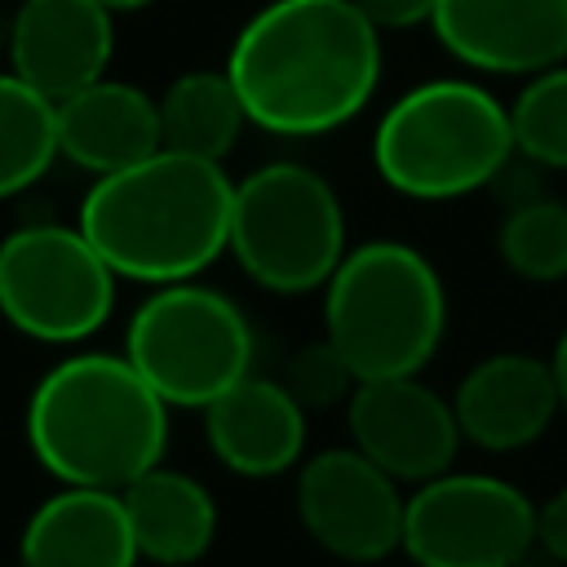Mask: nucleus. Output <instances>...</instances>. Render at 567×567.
<instances>
[{
	"label": "nucleus",
	"mask_w": 567,
	"mask_h": 567,
	"mask_svg": "<svg viewBox=\"0 0 567 567\" xmlns=\"http://www.w3.org/2000/svg\"><path fill=\"white\" fill-rule=\"evenodd\" d=\"M381 35L354 0H266L226 49L248 124L270 137H323L359 120L381 89Z\"/></svg>",
	"instance_id": "1"
},
{
	"label": "nucleus",
	"mask_w": 567,
	"mask_h": 567,
	"mask_svg": "<svg viewBox=\"0 0 567 567\" xmlns=\"http://www.w3.org/2000/svg\"><path fill=\"white\" fill-rule=\"evenodd\" d=\"M235 177L217 159L159 146L155 155L93 177L75 226L128 284L199 279L230 252Z\"/></svg>",
	"instance_id": "2"
},
{
	"label": "nucleus",
	"mask_w": 567,
	"mask_h": 567,
	"mask_svg": "<svg viewBox=\"0 0 567 567\" xmlns=\"http://www.w3.org/2000/svg\"><path fill=\"white\" fill-rule=\"evenodd\" d=\"M168 416L173 408L124 350H71L31 385L22 430L53 483L124 492L164 461Z\"/></svg>",
	"instance_id": "3"
},
{
	"label": "nucleus",
	"mask_w": 567,
	"mask_h": 567,
	"mask_svg": "<svg viewBox=\"0 0 567 567\" xmlns=\"http://www.w3.org/2000/svg\"><path fill=\"white\" fill-rule=\"evenodd\" d=\"M509 159V102L470 75L421 80L403 89L372 124L377 177L416 204H447L496 186Z\"/></svg>",
	"instance_id": "4"
},
{
	"label": "nucleus",
	"mask_w": 567,
	"mask_h": 567,
	"mask_svg": "<svg viewBox=\"0 0 567 567\" xmlns=\"http://www.w3.org/2000/svg\"><path fill=\"white\" fill-rule=\"evenodd\" d=\"M323 297V337L359 381L416 377L447 337V284L403 239L350 244Z\"/></svg>",
	"instance_id": "5"
},
{
	"label": "nucleus",
	"mask_w": 567,
	"mask_h": 567,
	"mask_svg": "<svg viewBox=\"0 0 567 567\" xmlns=\"http://www.w3.org/2000/svg\"><path fill=\"white\" fill-rule=\"evenodd\" d=\"M346 252V208L319 168L270 159L235 177L230 257L257 288L279 297L319 292Z\"/></svg>",
	"instance_id": "6"
},
{
	"label": "nucleus",
	"mask_w": 567,
	"mask_h": 567,
	"mask_svg": "<svg viewBox=\"0 0 567 567\" xmlns=\"http://www.w3.org/2000/svg\"><path fill=\"white\" fill-rule=\"evenodd\" d=\"M124 354L173 412H204L217 394L257 372V328L230 292L182 279L151 288L133 306Z\"/></svg>",
	"instance_id": "7"
},
{
	"label": "nucleus",
	"mask_w": 567,
	"mask_h": 567,
	"mask_svg": "<svg viewBox=\"0 0 567 567\" xmlns=\"http://www.w3.org/2000/svg\"><path fill=\"white\" fill-rule=\"evenodd\" d=\"M120 275L75 221H27L0 239V319L40 346L75 350L115 315Z\"/></svg>",
	"instance_id": "8"
},
{
	"label": "nucleus",
	"mask_w": 567,
	"mask_h": 567,
	"mask_svg": "<svg viewBox=\"0 0 567 567\" xmlns=\"http://www.w3.org/2000/svg\"><path fill=\"white\" fill-rule=\"evenodd\" d=\"M536 549V501L501 474L447 470L408 487L403 545L412 567H523Z\"/></svg>",
	"instance_id": "9"
},
{
	"label": "nucleus",
	"mask_w": 567,
	"mask_h": 567,
	"mask_svg": "<svg viewBox=\"0 0 567 567\" xmlns=\"http://www.w3.org/2000/svg\"><path fill=\"white\" fill-rule=\"evenodd\" d=\"M292 501L306 536L337 563L372 567L403 545L408 487L372 465L354 443L306 452Z\"/></svg>",
	"instance_id": "10"
},
{
	"label": "nucleus",
	"mask_w": 567,
	"mask_h": 567,
	"mask_svg": "<svg viewBox=\"0 0 567 567\" xmlns=\"http://www.w3.org/2000/svg\"><path fill=\"white\" fill-rule=\"evenodd\" d=\"M341 412L350 443L403 487L447 474L465 443L452 394H439L421 372L359 381Z\"/></svg>",
	"instance_id": "11"
},
{
	"label": "nucleus",
	"mask_w": 567,
	"mask_h": 567,
	"mask_svg": "<svg viewBox=\"0 0 567 567\" xmlns=\"http://www.w3.org/2000/svg\"><path fill=\"white\" fill-rule=\"evenodd\" d=\"M430 31L478 75L527 80L567 62V0H439Z\"/></svg>",
	"instance_id": "12"
},
{
	"label": "nucleus",
	"mask_w": 567,
	"mask_h": 567,
	"mask_svg": "<svg viewBox=\"0 0 567 567\" xmlns=\"http://www.w3.org/2000/svg\"><path fill=\"white\" fill-rule=\"evenodd\" d=\"M115 13L97 0H18L9 13V71L62 102L111 71Z\"/></svg>",
	"instance_id": "13"
},
{
	"label": "nucleus",
	"mask_w": 567,
	"mask_h": 567,
	"mask_svg": "<svg viewBox=\"0 0 567 567\" xmlns=\"http://www.w3.org/2000/svg\"><path fill=\"white\" fill-rule=\"evenodd\" d=\"M465 443L483 452H523L558 421L563 399L549 359L527 350H496L465 368L452 390Z\"/></svg>",
	"instance_id": "14"
},
{
	"label": "nucleus",
	"mask_w": 567,
	"mask_h": 567,
	"mask_svg": "<svg viewBox=\"0 0 567 567\" xmlns=\"http://www.w3.org/2000/svg\"><path fill=\"white\" fill-rule=\"evenodd\" d=\"M199 416L213 461L235 478H279L306 461L310 412L279 377L252 372L217 394Z\"/></svg>",
	"instance_id": "15"
},
{
	"label": "nucleus",
	"mask_w": 567,
	"mask_h": 567,
	"mask_svg": "<svg viewBox=\"0 0 567 567\" xmlns=\"http://www.w3.org/2000/svg\"><path fill=\"white\" fill-rule=\"evenodd\" d=\"M120 492L58 483L18 532V567H137Z\"/></svg>",
	"instance_id": "16"
},
{
	"label": "nucleus",
	"mask_w": 567,
	"mask_h": 567,
	"mask_svg": "<svg viewBox=\"0 0 567 567\" xmlns=\"http://www.w3.org/2000/svg\"><path fill=\"white\" fill-rule=\"evenodd\" d=\"M58 146L89 177L120 173L164 146L159 97L133 80L102 75L58 102Z\"/></svg>",
	"instance_id": "17"
},
{
	"label": "nucleus",
	"mask_w": 567,
	"mask_h": 567,
	"mask_svg": "<svg viewBox=\"0 0 567 567\" xmlns=\"http://www.w3.org/2000/svg\"><path fill=\"white\" fill-rule=\"evenodd\" d=\"M120 496H124L142 563L195 567L213 549L221 514H217V496L195 474L159 461L142 478H133Z\"/></svg>",
	"instance_id": "18"
},
{
	"label": "nucleus",
	"mask_w": 567,
	"mask_h": 567,
	"mask_svg": "<svg viewBox=\"0 0 567 567\" xmlns=\"http://www.w3.org/2000/svg\"><path fill=\"white\" fill-rule=\"evenodd\" d=\"M248 124V111L239 102V89L230 84L226 66H199L182 71L159 89V133L168 151L199 155L226 164V155L239 146Z\"/></svg>",
	"instance_id": "19"
},
{
	"label": "nucleus",
	"mask_w": 567,
	"mask_h": 567,
	"mask_svg": "<svg viewBox=\"0 0 567 567\" xmlns=\"http://www.w3.org/2000/svg\"><path fill=\"white\" fill-rule=\"evenodd\" d=\"M62 159L58 102L31 89L9 66L0 71V204L27 195Z\"/></svg>",
	"instance_id": "20"
},
{
	"label": "nucleus",
	"mask_w": 567,
	"mask_h": 567,
	"mask_svg": "<svg viewBox=\"0 0 567 567\" xmlns=\"http://www.w3.org/2000/svg\"><path fill=\"white\" fill-rule=\"evenodd\" d=\"M496 257L514 279L527 284L567 279V204L549 195L509 199L496 226Z\"/></svg>",
	"instance_id": "21"
},
{
	"label": "nucleus",
	"mask_w": 567,
	"mask_h": 567,
	"mask_svg": "<svg viewBox=\"0 0 567 567\" xmlns=\"http://www.w3.org/2000/svg\"><path fill=\"white\" fill-rule=\"evenodd\" d=\"M514 155L532 168L567 173V62H554L523 80L509 97Z\"/></svg>",
	"instance_id": "22"
},
{
	"label": "nucleus",
	"mask_w": 567,
	"mask_h": 567,
	"mask_svg": "<svg viewBox=\"0 0 567 567\" xmlns=\"http://www.w3.org/2000/svg\"><path fill=\"white\" fill-rule=\"evenodd\" d=\"M279 381L288 385V394L306 408V412H328V408H346L359 377L350 372V363L337 354V346L319 332L315 341L297 346L279 372Z\"/></svg>",
	"instance_id": "23"
},
{
	"label": "nucleus",
	"mask_w": 567,
	"mask_h": 567,
	"mask_svg": "<svg viewBox=\"0 0 567 567\" xmlns=\"http://www.w3.org/2000/svg\"><path fill=\"white\" fill-rule=\"evenodd\" d=\"M377 31H416L434 22L439 0H354Z\"/></svg>",
	"instance_id": "24"
},
{
	"label": "nucleus",
	"mask_w": 567,
	"mask_h": 567,
	"mask_svg": "<svg viewBox=\"0 0 567 567\" xmlns=\"http://www.w3.org/2000/svg\"><path fill=\"white\" fill-rule=\"evenodd\" d=\"M536 549L549 563L567 567V483L536 505Z\"/></svg>",
	"instance_id": "25"
},
{
	"label": "nucleus",
	"mask_w": 567,
	"mask_h": 567,
	"mask_svg": "<svg viewBox=\"0 0 567 567\" xmlns=\"http://www.w3.org/2000/svg\"><path fill=\"white\" fill-rule=\"evenodd\" d=\"M549 368H554V381H558V399H563V412H567V328H563V332H558V341H554Z\"/></svg>",
	"instance_id": "26"
},
{
	"label": "nucleus",
	"mask_w": 567,
	"mask_h": 567,
	"mask_svg": "<svg viewBox=\"0 0 567 567\" xmlns=\"http://www.w3.org/2000/svg\"><path fill=\"white\" fill-rule=\"evenodd\" d=\"M97 4H106L115 18H124V13H142V9H151L155 0H97Z\"/></svg>",
	"instance_id": "27"
}]
</instances>
